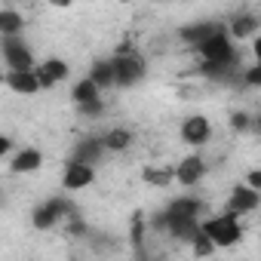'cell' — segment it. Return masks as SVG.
<instances>
[{
	"label": "cell",
	"mask_w": 261,
	"mask_h": 261,
	"mask_svg": "<svg viewBox=\"0 0 261 261\" xmlns=\"http://www.w3.org/2000/svg\"><path fill=\"white\" fill-rule=\"evenodd\" d=\"M224 28H227V34L233 37V40H246V37H258L261 34V19H258V13H252V10H237L227 22H224Z\"/></svg>",
	"instance_id": "11"
},
{
	"label": "cell",
	"mask_w": 261,
	"mask_h": 261,
	"mask_svg": "<svg viewBox=\"0 0 261 261\" xmlns=\"http://www.w3.org/2000/svg\"><path fill=\"white\" fill-rule=\"evenodd\" d=\"M240 83L246 86V89H261V65H246L243 68V74H240Z\"/></svg>",
	"instance_id": "26"
},
{
	"label": "cell",
	"mask_w": 261,
	"mask_h": 261,
	"mask_svg": "<svg viewBox=\"0 0 261 261\" xmlns=\"http://www.w3.org/2000/svg\"><path fill=\"white\" fill-rule=\"evenodd\" d=\"M105 154H108V151H105V142H101V136H86V139H80V142L74 145V151H71V160H74V163L95 166V163H98Z\"/></svg>",
	"instance_id": "16"
},
{
	"label": "cell",
	"mask_w": 261,
	"mask_h": 261,
	"mask_svg": "<svg viewBox=\"0 0 261 261\" xmlns=\"http://www.w3.org/2000/svg\"><path fill=\"white\" fill-rule=\"evenodd\" d=\"M221 28H224V25H218V22H191V25H181V28H178V40L188 43L191 49H200V46H203L209 37H215Z\"/></svg>",
	"instance_id": "14"
},
{
	"label": "cell",
	"mask_w": 261,
	"mask_h": 261,
	"mask_svg": "<svg viewBox=\"0 0 261 261\" xmlns=\"http://www.w3.org/2000/svg\"><path fill=\"white\" fill-rule=\"evenodd\" d=\"M252 133H255V136H261V111L255 114V126H252Z\"/></svg>",
	"instance_id": "31"
},
{
	"label": "cell",
	"mask_w": 261,
	"mask_h": 261,
	"mask_svg": "<svg viewBox=\"0 0 261 261\" xmlns=\"http://www.w3.org/2000/svg\"><path fill=\"white\" fill-rule=\"evenodd\" d=\"M77 114H80V117H86V120H98V117H105V98H98V101H89V105L77 108Z\"/></svg>",
	"instance_id": "27"
},
{
	"label": "cell",
	"mask_w": 261,
	"mask_h": 261,
	"mask_svg": "<svg viewBox=\"0 0 261 261\" xmlns=\"http://www.w3.org/2000/svg\"><path fill=\"white\" fill-rule=\"evenodd\" d=\"M215 252H218V246H215V243H212L203 230L191 240V255H194V258H212Z\"/></svg>",
	"instance_id": "25"
},
{
	"label": "cell",
	"mask_w": 261,
	"mask_h": 261,
	"mask_svg": "<svg viewBox=\"0 0 261 261\" xmlns=\"http://www.w3.org/2000/svg\"><path fill=\"white\" fill-rule=\"evenodd\" d=\"M114 71H117V89H133L145 80L148 74V65H145V56L139 49L133 53H114Z\"/></svg>",
	"instance_id": "4"
},
{
	"label": "cell",
	"mask_w": 261,
	"mask_h": 261,
	"mask_svg": "<svg viewBox=\"0 0 261 261\" xmlns=\"http://www.w3.org/2000/svg\"><path fill=\"white\" fill-rule=\"evenodd\" d=\"M243 185H249L252 191H258V194H261V169H246Z\"/></svg>",
	"instance_id": "28"
},
{
	"label": "cell",
	"mask_w": 261,
	"mask_h": 261,
	"mask_svg": "<svg viewBox=\"0 0 261 261\" xmlns=\"http://www.w3.org/2000/svg\"><path fill=\"white\" fill-rule=\"evenodd\" d=\"M74 215H77L74 200H68V197H49L40 206H34L31 224H34V230H53V227H59L62 221H68Z\"/></svg>",
	"instance_id": "2"
},
{
	"label": "cell",
	"mask_w": 261,
	"mask_h": 261,
	"mask_svg": "<svg viewBox=\"0 0 261 261\" xmlns=\"http://www.w3.org/2000/svg\"><path fill=\"white\" fill-rule=\"evenodd\" d=\"M25 31V13L16 10L13 4L0 7V37H22Z\"/></svg>",
	"instance_id": "21"
},
{
	"label": "cell",
	"mask_w": 261,
	"mask_h": 261,
	"mask_svg": "<svg viewBox=\"0 0 261 261\" xmlns=\"http://www.w3.org/2000/svg\"><path fill=\"white\" fill-rule=\"evenodd\" d=\"M98 98H101V89H98L89 77H80V80L71 86V101H74V108H83V105L98 101Z\"/></svg>",
	"instance_id": "23"
},
{
	"label": "cell",
	"mask_w": 261,
	"mask_h": 261,
	"mask_svg": "<svg viewBox=\"0 0 261 261\" xmlns=\"http://www.w3.org/2000/svg\"><path fill=\"white\" fill-rule=\"evenodd\" d=\"M142 181H145L148 188L166 191V188H172V181H175V166H163V163H148V166L142 169Z\"/></svg>",
	"instance_id": "19"
},
{
	"label": "cell",
	"mask_w": 261,
	"mask_h": 261,
	"mask_svg": "<svg viewBox=\"0 0 261 261\" xmlns=\"http://www.w3.org/2000/svg\"><path fill=\"white\" fill-rule=\"evenodd\" d=\"M261 209V194L258 191H252L249 185H233L230 188V194H227V203H224V212H230V215H237V218H246V215H252V212H258Z\"/></svg>",
	"instance_id": "7"
},
{
	"label": "cell",
	"mask_w": 261,
	"mask_h": 261,
	"mask_svg": "<svg viewBox=\"0 0 261 261\" xmlns=\"http://www.w3.org/2000/svg\"><path fill=\"white\" fill-rule=\"evenodd\" d=\"M0 56L7 71H34V49L25 43V37H0Z\"/></svg>",
	"instance_id": "5"
},
{
	"label": "cell",
	"mask_w": 261,
	"mask_h": 261,
	"mask_svg": "<svg viewBox=\"0 0 261 261\" xmlns=\"http://www.w3.org/2000/svg\"><path fill=\"white\" fill-rule=\"evenodd\" d=\"M206 172H209L206 157L194 151V154H188V157H181V160L175 163V185H181V188H197V185L206 178Z\"/></svg>",
	"instance_id": "8"
},
{
	"label": "cell",
	"mask_w": 261,
	"mask_h": 261,
	"mask_svg": "<svg viewBox=\"0 0 261 261\" xmlns=\"http://www.w3.org/2000/svg\"><path fill=\"white\" fill-rule=\"evenodd\" d=\"M101 142H105L108 154H126V151H133V145H136V133L129 126H111L108 133L101 136Z\"/></svg>",
	"instance_id": "17"
},
{
	"label": "cell",
	"mask_w": 261,
	"mask_h": 261,
	"mask_svg": "<svg viewBox=\"0 0 261 261\" xmlns=\"http://www.w3.org/2000/svg\"><path fill=\"white\" fill-rule=\"evenodd\" d=\"M37 77H40V86L43 89H56L59 83H65L71 77V65L59 56H49L37 65Z\"/></svg>",
	"instance_id": "12"
},
{
	"label": "cell",
	"mask_w": 261,
	"mask_h": 261,
	"mask_svg": "<svg viewBox=\"0 0 261 261\" xmlns=\"http://www.w3.org/2000/svg\"><path fill=\"white\" fill-rule=\"evenodd\" d=\"M178 139L188 148H206L212 142V120L206 114H188L178 123Z\"/></svg>",
	"instance_id": "6"
},
{
	"label": "cell",
	"mask_w": 261,
	"mask_h": 261,
	"mask_svg": "<svg viewBox=\"0 0 261 261\" xmlns=\"http://www.w3.org/2000/svg\"><path fill=\"white\" fill-rule=\"evenodd\" d=\"M203 230V221H191V218H166V237L175 243H188Z\"/></svg>",
	"instance_id": "20"
},
{
	"label": "cell",
	"mask_w": 261,
	"mask_h": 261,
	"mask_svg": "<svg viewBox=\"0 0 261 261\" xmlns=\"http://www.w3.org/2000/svg\"><path fill=\"white\" fill-rule=\"evenodd\" d=\"M166 218H191V221H203L206 218V203L200 197H191V194H181V197H172L166 206H163Z\"/></svg>",
	"instance_id": "10"
},
{
	"label": "cell",
	"mask_w": 261,
	"mask_h": 261,
	"mask_svg": "<svg viewBox=\"0 0 261 261\" xmlns=\"http://www.w3.org/2000/svg\"><path fill=\"white\" fill-rule=\"evenodd\" d=\"M252 126H255V114H252V111H246V108L230 111V117H227V129H230L233 136H249V133H252Z\"/></svg>",
	"instance_id": "24"
},
{
	"label": "cell",
	"mask_w": 261,
	"mask_h": 261,
	"mask_svg": "<svg viewBox=\"0 0 261 261\" xmlns=\"http://www.w3.org/2000/svg\"><path fill=\"white\" fill-rule=\"evenodd\" d=\"M145 240H148V215L139 209V212H133V218H129V243H133V249L139 252V258H145Z\"/></svg>",
	"instance_id": "22"
},
{
	"label": "cell",
	"mask_w": 261,
	"mask_h": 261,
	"mask_svg": "<svg viewBox=\"0 0 261 261\" xmlns=\"http://www.w3.org/2000/svg\"><path fill=\"white\" fill-rule=\"evenodd\" d=\"M13 154V136H0V157Z\"/></svg>",
	"instance_id": "29"
},
{
	"label": "cell",
	"mask_w": 261,
	"mask_h": 261,
	"mask_svg": "<svg viewBox=\"0 0 261 261\" xmlns=\"http://www.w3.org/2000/svg\"><path fill=\"white\" fill-rule=\"evenodd\" d=\"M101 92L105 89H117V71H114V59H95L89 65V74H86Z\"/></svg>",
	"instance_id": "18"
},
{
	"label": "cell",
	"mask_w": 261,
	"mask_h": 261,
	"mask_svg": "<svg viewBox=\"0 0 261 261\" xmlns=\"http://www.w3.org/2000/svg\"><path fill=\"white\" fill-rule=\"evenodd\" d=\"M4 86L10 89V92H16V95H37V92H43V86H40V77H37V68L34 71H7L4 74Z\"/></svg>",
	"instance_id": "13"
},
{
	"label": "cell",
	"mask_w": 261,
	"mask_h": 261,
	"mask_svg": "<svg viewBox=\"0 0 261 261\" xmlns=\"http://www.w3.org/2000/svg\"><path fill=\"white\" fill-rule=\"evenodd\" d=\"M142 261H160V258H142Z\"/></svg>",
	"instance_id": "32"
},
{
	"label": "cell",
	"mask_w": 261,
	"mask_h": 261,
	"mask_svg": "<svg viewBox=\"0 0 261 261\" xmlns=\"http://www.w3.org/2000/svg\"><path fill=\"white\" fill-rule=\"evenodd\" d=\"M95 175H98L95 166H86V163H74V160H68L65 169H62V191H68V194L86 191V188L95 185Z\"/></svg>",
	"instance_id": "9"
},
{
	"label": "cell",
	"mask_w": 261,
	"mask_h": 261,
	"mask_svg": "<svg viewBox=\"0 0 261 261\" xmlns=\"http://www.w3.org/2000/svg\"><path fill=\"white\" fill-rule=\"evenodd\" d=\"M200 56L203 65H237L240 62V49H237V40L227 34V28H221L215 37H209L200 49H194Z\"/></svg>",
	"instance_id": "3"
},
{
	"label": "cell",
	"mask_w": 261,
	"mask_h": 261,
	"mask_svg": "<svg viewBox=\"0 0 261 261\" xmlns=\"http://www.w3.org/2000/svg\"><path fill=\"white\" fill-rule=\"evenodd\" d=\"M40 166H43V154H40V148H31V145L19 148L10 157V172L13 175H34V172H40Z\"/></svg>",
	"instance_id": "15"
},
{
	"label": "cell",
	"mask_w": 261,
	"mask_h": 261,
	"mask_svg": "<svg viewBox=\"0 0 261 261\" xmlns=\"http://www.w3.org/2000/svg\"><path fill=\"white\" fill-rule=\"evenodd\" d=\"M249 53H252V59H255V65H261V34H258V37L252 40V49H249Z\"/></svg>",
	"instance_id": "30"
},
{
	"label": "cell",
	"mask_w": 261,
	"mask_h": 261,
	"mask_svg": "<svg viewBox=\"0 0 261 261\" xmlns=\"http://www.w3.org/2000/svg\"><path fill=\"white\" fill-rule=\"evenodd\" d=\"M203 233L218 246V249H233L243 240V218L230 215V212H218V215H206L203 218Z\"/></svg>",
	"instance_id": "1"
}]
</instances>
